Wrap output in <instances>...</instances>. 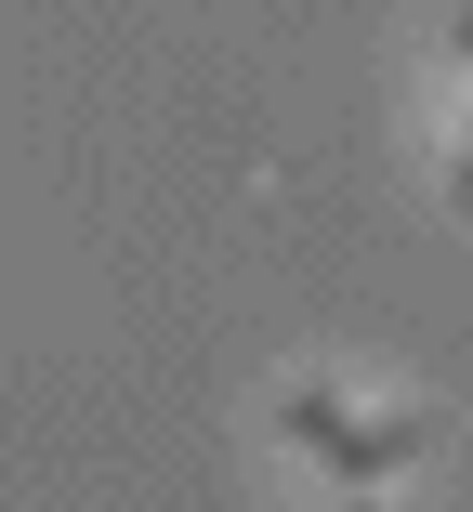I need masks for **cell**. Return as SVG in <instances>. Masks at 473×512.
<instances>
[{
  "label": "cell",
  "instance_id": "obj_1",
  "mask_svg": "<svg viewBox=\"0 0 473 512\" xmlns=\"http://www.w3.org/2000/svg\"><path fill=\"white\" fill-rule=\"evenodd\" d=\"M276 434H290L342 499H382L408 460H434V407H355L342 381H276Z\"/></svg>",
  "mask_w": 473,
  "mask_h": 512
},
{
  "label": "cell",
  "instance_id": "obj_2",
  "mask_svg": "<svg viewBox=\"0 0 473 512\" xmlns=\"http://www.w3.org/2000/svg\"><path fill=\"white\" fill-rule=\"evenodd\" d=\"M447 79H460V158H447V197L473 211V0L447 14Z\"/></svg>",
  "mask_w": 473,
  "mask_h": 512
}]
</instances>
